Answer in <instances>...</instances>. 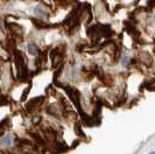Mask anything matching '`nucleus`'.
Wrapping results in <instances>:
<instances>
[{
	"label": "nucleus",
	"instance_id": "nucleus-1",
	"mask_svg": "<svg viewBox=\"0 0 155 154\" xmlns=\"http://www.w3.org/2000/svg\"><path fill=\"white\" fill-rule=\"evenodd\" d=\"M64 46L55 47L50 52V59H51V63H53V68H58L60 65H62L63 59H64Z\"/></svg>",
	"mask_w": 155,
	"mask_h": 154
},
{
	"label": "nucleus",
	"instance_id": "nucleus-2",
	"mask_svg": "<svg viewBox=\"0 0 155 154\" xmlns=\"http://www.w3.org/2000/svg\"><path fill=\"white\" fill-rule=\"evenodd\" d=\"M45 102V97L43 96H40V97H36L34 99H31L27 105H26V110L27 112H34L36 110H39L41 104Z\"/></svg>",
	"mask_w": 155,
	"mask_h": 154
},
{
	"label": "nucleus",
	"instance_id": "nucleus-3",
	"mask_svg": "<svg viewBox=\"0 0 155 154\" xmlns=\"http://www.w3.org/2000/svg\"><path fill=\"white\" fill-rule=\"evenodd\" d=\"M33 13L38 16V18H40V19H46V20H48V15H49L50 11H49V8L47 7L46 5L40 4V5H38L36 7L33 9Z\"/></svg>",
	"mask_w": 155,
	"mask_h": 154
},
{
	"label": "nucleus",
	"instance_id": "nucleus-4",
	"mask_svg": "<svg viewBox=\"0 0 155 154\" xmlns=\"http://www.w3.org/2000/svg\"><path fill=\"white\" fill-rule=\"evenodd\" d=\"M7 27H8V29H9V32H11V34H12L14 38H22L23 29L21 26H19V25L15 22H9V23H7Z\"/></svg>",
	"mask_w": 155,
	"mask_h": 154
},
{
	"label": "nucleus",
	"instance_id": "nucleus-5",
	"mask_svg": "<svg viewBox=\"0 0 155 154\" xmlns=\"http://www.w3.org/2000/svg\"><path fill=\"white\" fill-rule=\"evenodd\" d=\"M43 137L46 138L47 141H53L57 137V132L51 126H46L43 127Z\"/></svg>",
	"mask_w": 155,
	"mask_h": 154
},
{
	"label": "nucleus",
	"instance_id": "nucleus-6",
	"mask_svg": "<svg viewBox=\"0 0 155 154\" xmlns=\"http://www.w3.org/2000/svg\"><path fill=\"white\" fill-rule=\"evenodd\" d=\"M138 60H139L142 64H145L146 67H150L152 65V63H153V59H152V56L146 53V52H141L138 56Z\"/></svg>",
	"mask_w": 155,
	"mask_h": 154
},
{
	"label": "nucleus",
	"instance_id": "nucleus-7",
	"mask_svg": "<svg viewBox=\"0 0 155 154\" xmlns=\"http://www.w3.org/2000/svg\"><path fill=\"white\" fill-rule=\"evenodd\" d=\"M33 23H34L35 27L39 28V29H47V28H49V27H53V25L48 22V20H46V19H40V18L33 19Z\"/></svg>",
	"mask_w": 155,
	"mask_h": 154
},
{
	"label": "nucleus",
	"instance_id": "nucleus-8",
	"mask_svg": "<svg viewBox=\"0 0 155 154\" xmlns=\"http://www.w3.org/2000/svg\"><path fill=\"white\" fill-rule=\"evenodd\" d=\"M46 111L51 116H55V117H60L62 115V109L61 106H58L57 104H54V105H49L48 108L46 109Z\"/></svg>",
	"mask_w": 155,
	"mask_h": 154
},
{
	"label": "nucleus",
	"instance_id": "nucleus-9",
	"mask_svg": "<svg viewBox=\"0 0 155 154\" xmlns=\"http://www.w3.org/2000/svg\"><path fill=\"white\" fill-rule=\"evenodd\" d=\"M28 52H29L31 55H34V56H38V55L41 53V50L39 49V47L36 46L35 43H33V42L28 45Z\"/></svg>",
	"mask_w": 155,
	"mask_h": 154
},
{
	"label": "nucleus",
	"instance_id": "nucleus-10",
	"mask_svg": "<svg viewBox=\"0 0 155 154\" xmlns=\"http://www.w3.org/2000/svg\"><path fill=\"white\" fill-rule=\"evenodd\" d=\"M1 142H4L6 146H11V144H12V137H11V136L5 137V138L1 140Z\"/></svg>",
	"mask_w": 155,
	"mask_h": 154
},
{
	"label": "nucleus",
	"instance_id": "nucleus-11",
	"mask_svg": "<svg viewBox=\"0 0 155 154\" xmlns=\"http://www.w3.org/2000/svg\"><path fill=\"white\" fill-rule=\"evenodd\" d=\"M75 130H76V133H77L78 136H84V133H83V131H82V129H81V125H79V124H77V125L75 126Z\"/></svg>",
	"mask_w": 155,
	"mask_h": 154
},
{
	"label": "nucleus",
	"instance_id": "nucleus-12",
	"mask_svg": "<svg viewBox=\"0 0 155 154\" xmlns=\"http://www.w3.org/2000/svg\"><path fill=\"white\" fill-rule=\"evenodd\" d=\"M146 5H147V7L150 8V9H152V8H154L155 7V0H148Z\"/></svg>",
	"mask_w": 155,
	"mask_h": 154
},
{
	"label": "nucleus",
	"instance_id": "nucleus-13",
	"mask_svg": "<svg viewBox=\"0 0 155 154\" xmlns=\"http://www.w3.org/2000/svg\"><path fill=\"white\" fill-rule=\"evenodd\" d=\"M29 91H31V85L26 89V91H23V95H22V100H25L26 98H27V96H28V93H29Z\"/></svg>",
	"mask_w": 155,
	"mask_h": 154
},
{
	"label": "nucleus",
	"instance_id": "nucleus-14",
	"mask_svg": "<svg viewBox=\"0 0 155 154\" xmlns=\"http://www.w3.org/2000/svg\"><path fill=\"white\" fill-rule=\"evenodd\" d=\"M61 1H62V4L64 5V6H68V5H70L74 0H61Z\"/></svg>",
	"mask_w": 155,
	"mask_h": 154
},
{
	"label": "nucleus",
	"instance_id": "nucleus-15",
	"mask_svg": "<svg viewBox=\"0 0 155 154\" xmlns=\"http://www.w3.org/2000/svg\"><path fill=\"white\" fill-rule=\"evenodd\" d=\"M41 122V117H35V118H33V123L34 124H39Z\"/></svg>",
	"mask_w": 155,
	"mask_h": 154
},
{
	"label": "nucleus",
	"instance_id": "nucleus-16",
	"mask_svg": "<svg viewBox=\"0 0 155 154\" xmlns=\"http://www.w3.org/2000/svg\"><path fill=\"white\" fill-rule=\"evenodd\" d=\"M0 25H1V18H0Z\"/></svg>",
	"mask_w": 155,
	"mask_h": 154
},
{
	"label": "nucleus",
	"instance_id": "nucleus-17",
	"mask_svg": "<svg viewBox=\"0 0 155 154\" xmlns=\"http://www.w3.org/2000/svg\"><path fill=\"white\" fill-rule=\"evenodd\" d=\"M154 53H155V48H154Z\"/></svg>",
	"mask_w": 155,
	"mask_h": 154
}]
</instances>
